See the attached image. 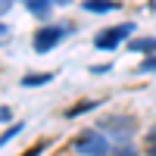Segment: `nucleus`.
I'll list each match as a JSON object with an SVG mask.
<instances>
[{"mask_svg": "<svg viewBox=\"0 0 156 156\" xmlns=\"http://www.w3.org/2000/svg\"><path fill=\"white\" fill-rule=\"evenodd\" d=\"M69 31H72L69 25H44V28H37L34 41H31L34 53H47V50H53V47H56V44H59Z\"/></svg>", "mask_w": 156, "mask_h": 156, "instance_id": "f257e3e1", "label": "nucleus"}, {"mask_svg": "<svg viewBox=\"0 0 156 156\" xmlns=\"http://www.w3.org/2000/svg\"><path fill=\"white\" fill-rule=\"evenodd\" d=\"M75 150L81 153V156H106L109 153V137L100 134V131H87V134L78 137Z\"/></svg>", "mask_w": 156, "mask_h": 156, "instance_id": "f03ea898", "label": "nucleus"}, {"mask_svg": "<svg viewBox=\"0 0 156 156\" xmlns=\"http://www.w3.org/2000/svg\"><path fill=\"white\" fill-rule=\"evenodd\" d=\"M131 31H134V25H131V22H122V25H115V28H103V31H97L94 44H97L100 50H115Z\"/></svg>", "mask_w": 156, "mask_h": 156, "instance_id": "7ed1b4c3", "label": "nucleus"}, {"mask_svg": "<svg viewBox=\"0 0 156 156\" xmlns=\"http://www.w3.org/2000/svg\"><path fill=\"white\" fill-rule=\"evenodd\" d=\"M100 128H106V134H112V140H125L137 128V122L131 119V115H109Z\"/></svg>", "mask_w": 156, "mask_h": 156, "instance_id": "20e7f679", "label": "nucleus"}, {"mask_svg": "<svg viewBox=\"0 0 156 156\" xmlns=\"http://www.w3.org/2000/svg\"><path fill=\"white\" fill-rule=\"evenodd\" d=\"M53 6H56L53 0H28V12H31V16H37V19H47Z\"/></svg>", "mask_w": 156, "mask_h": 156, "instance_id": "39448f33", "label": "nucleus"}, {"mask_svg": "<svg viewBox=\"0 0 156 156\" xmlns=\"http://www.w3.org/2000/svg\"><path fill=\"white\" fill-rule=\"evenodd\" d=\"M81 6H84L87 12H112L119 3H115V0H84Z\"/></svg>", "mask_w": 156, "mask_h": 156, "instance_id": "423d86ee", "label": "nucleus"}, {"mask_svg": "<svg viewBox=\"0 0 156 156\" xmlns=\"http://www.w3.org/2000/svg\"><path fill=\"white\" fill-rule=\"evenodd\" d=\"M131 50L134 53H153L156 50V37H137V41H131Z\"/></svg>", "mask_w": 156, "mask_h": 156, "instance_id": "0eeeda50", "label": "nucleus"}, {"mask_svg": "<svg viewBox=\"0 0 156 156\" xmlns=\"http://www.w3.org/2000/svg\"><path fill=\"white\" fill-rule=\"evenodd\" d=\"M53 75H25L22 78V87H37V84H47Z\"/></svg>", "mask_w": 156, "mask_h": 156, "instance_id": "6e6552de", "label": "nucleus"}, {"mask_svg": "<svg viewBox=\"0 0 156 156\" xmlns=\"http://www.w3.org/2000/svg\"><path fill=\"white\" fill-rule=\"evenodd\" d=\"M94 106H97V100H81V103H78V106H72V109H69V115H81V112L94 109Z\"/></svg>", "mask_w": 156, "mask_h": 156, "instance_id": "1a4fd4ad", "label": "nucleus"}, {"mask_svg": "<svg viewBox=\"0 0 156 156\" xmlns=\"http://www.w3.org/2000/svg\"><path fill=\"white\" fill-rule=\"evenodd\" d=\"M112 156H137V150L125 144V147H119V150H112Z\"/></svg>", "mask_w": 156, "mask_h": 156, "instance_id": "9d476101", "label": "nucleus"}, {"mask_svg": "<svg viewBox=\"0 0 156 156\" xmlns=\"http://www.w3.org/2000/svg\"><path fill=\"white\" fill-rule=\"evenodd\" d=\"M19 131H22V125H12V128H6V131H3V144H6V140H12Z\"/></svg>", "mask_w": 156, "mask_h": 156, "instance_id": "9b49d317", "label": "nucleus"}, {"mask_svg": "<svg viewBox=\"0 0 156 156\" xmlns=\"http://www.w3.org/2000/svg\"><path fill=\"white\" fill-rule=\"evenodd\" d=\"M153 69H156V56H150L144 66H140V72H153Z\"/></svg>", "mask_w": 156, "mask_h": 156, "instance_id": "f8f14e48", "label": "nucleus"}, {"mask_svg": "<svg viewBox=\"0 0 156 156\" xmlns=\"http://www.w3.org/2000/svg\"><path fill=\"white\" fill-rule=\"evenodd\" d=\"M41 153V147H34V150H28V153H22V156H37Z\"/></svg>", "mask_w": 156, "mask_h": 156, "instance_id": "ddd939ff", "label": "nucleus"}, {"mask_svg": "<svg viewBox=\"0 0 156 156\" xmlns=\"http://www.w3.org/2000/svg\"><path fill=\"white\" fill-rule=\"evenodd\" d=\"M150 144H156V128H153V131H150Z\"/></svg>", "mask_w": 156, "mask_h": 156, "instance_id": "4468645a", "label": "nucleus"}, {"mask_svg": "<svg viewBox=\"0 0 156 156\" xmlns=\"http://www.w3.org/2000/svg\"><path fill=\"white\" fill-rule=\"evenodd\" d=\"M147 153H150V156H156V144H150V150H147Z\"/></svg>", "mask_w": 156, "mask_h": 156, "instance_id": "2eb2a0df", "label": "nucleus"}]
</instances>
